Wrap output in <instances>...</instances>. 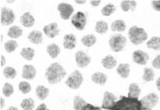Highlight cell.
<instances>
[{
  "label": "cell",
  "instance_id": "cell-35",
  "mask_svg": "<svg viewBox=\"0 0 160 110\" xmlns=\"http://www.w3.org/2000/svg\"><path fill=\"white\" fill-rule=\"evenodd\" d=\"M115 11H116V7H115L114 5L107 4L102 9L101 13L102 15L105 16V17H109L111 14H113Z\"/></svg>",
  "mask_w": 160,
  "mask_h": 110
},
{
  "label": "cell",
  "instance_id": "cell-13",
  "mask_svg": "<svg viewBox=\"0 0 160 110\" xmlns=\"http://www.w3.org/2000/svg\"><path fill=\"white\" fill-rule=\"evenodd\" d=\"M37 74L36 69L33 65H26L23 66V71H22V77L25 79L33 80Z\"/></svg>",
  "mask_w": 160,
  "mask_h": 110
},
{
  "label": "cell",
  "instance_id": "cell-25",
  "mask_svg": "<svg viewBox=\"0 0 160 110\" xmlns=\"http://www.w3.org/2000/svg\"><path fill=\"white\" fill-rule=\"evenodd\" d=\"M49 94V89L43 85H38L36 88V95L38 98L41 100H44Z\"/></svg>",
  "mask_w": 160,
  "mask_h": 110
},
{
  "label": "cell",
  "instance_id": "cell-16",
  "mask_svg": "<svg viewBox=\"0 0 160 110\" xmlns=\"http://www.w3.org/2000/svg\"><path fill=\"white\" fill-rule=\"evenodd\" d=\"M27 38L30 42L35 44H41L43 41L42 33L41 31H38V30H33V31L30 32Z\"/></svg>",
  "mask_w": 160,
  "mask_h": 110
},
{
  "label": "cell",
  "instance_id": "cell-45",
  "mask_svg": "<svg viewBox=\"0 0 160 110\" xmlns=\"http://www.w3.org/2000/svg\"><path fill=\"white\" fill-rule=\"evenodd\" d=\"M0 103H1V106H0V108H1V109H2V108L4 107V105H5L4 98H3L2 97H1V98H0Z\"/></svg>",
  "mask_w": 160,
  "mask_h": 110
},
{
  "label": "cell",
  "instance_id": "cell-14",
  "mask_svg": "<svg viewBox=\"0 0 160 110\" xmlns=\"http://www.w3.org/2000/svg\"><path fill=\"white\" fill-rule=\"evenodd\" d=\"M44 34L49 38H54L59 34V30L58 28V24L56 23H52L47 25L43 29Z\"/></svg>",
  "mask_w": 160,
  "mask_h": 110
},
{
  "label": "cell",
  "instance_id": "cell-5",
  "mask_svg": "<svg viewBox=\"0 0 160 110\" xmlns=\"http://www.w3.org/2000/svg\"><path fill=\"white\" fill-rule=\"evenodd\" d=\"M159 102V96L156 93H150L140 100L142 110H152Z\"/></svg>",
  "mask_w": 160,
  "mask_h": 110
},
{
  "label": "cell",
  "instance_id": "cell-22",
  "mask_svg": "<svg viewBox=\"0 0 160 110\" xmlns=\"http://www.w3.org/2000/svg\"><path fill=\"white\" fill-rule=\"evenodd\" d=\"M136 6H137V2L134 0H124L121 2V8L124 12L134 10L136 8Z\"/></svg>",
  "mask_w": 160,
  "mask_h": 110
},
{
  "label": "cell",
  "instance_id": "cell-48",
  "mask_svg": "<svg viewBox=\"0 0 160 110\" xmlns=\"http://www.w3.org/2000/svg\"><path fill=\"white\" fill-rule=\"evenodd\" d=\"M7 110H19V109H17V108L13 107V106H10V107L8 108V109H7Z\"/></svg>",
  "mask_w": 160,
  "mask_h": 110
},
{
  "label": "cell",
  "instance_id": "cell-23",
  "mask_svg": "<svg viewBox=\"0 0 160 110\" xmlns=\"http://www.w3.org/2000/svg\"><path fill=\"white\" fill-rule=\"evenodd\" d=\"M81 42L86 47H90L96 44V42H97V38H96V36L93 34L86 35V36H84L82 38Z\"/></svg>",
  "mask_w": 160,
  "mask_h": 110
},
{
  "label": "cell",
  "instance_id": "cell-15",
  "mask_svg": "<svg viewBox=\"0 0 160 110\" xmlns=\"http://www.w3.org/2000/svg\"><path fill=\"white\" fill-rule=\"evenodd\" d=\"M63 46L65 49L72 50L75 48L76 46V37L75 35L72 34H66L64 36V43Z\"/></svg>",
  "mask_w": 160,
  "mask_h": 110
},
{
  "label": "cell",
  "instance_id": "cell-30",
  "mask_svg": "<svg viewBox=\"0 0 160 110\" xmlns=\"http://www.w3.org/2000/svg\"><path fill=\"white\" fill-rule=\"evenodd\" d=\"M20 55L27 60H31L34 57V50L31 47H26L22 49Z\"/></svg>",
  "mask_w": 160,
  "mask_h": 110
},
{
  "label": "cell",
  "instance_id": "cell-1",
  "mask_svg": "<svg viewBox=\"0 0 160 110\" xmlns=\"http://www.w3.org/2000/svg\"><path fill=\"white\" fill-rule=\"evenodd\" d=\"M66 75V71L58 63H53L47 68L45 77L48 82L54 84L59 83Z\"/></svg>",
  "mask_w": 160,
  "mask_h": 110
},
{
  "label": "cell",
  "instance_id": "cell-27",
  "mask_svg": "<svg viewBox=\"0 0 160 110\" xmlns=\"http://www.w3.org/2000/svg\"><path fill=\"white\" fill-rule=\"evenodd\" d=\"M47 51L48 53V55H50V57L52 58H56L58 57V55H59L61 51V49L57 44H52L48 46L47 47Z\"/></svg>",
  "mask_w": 160,
  "mask_h": 110
},
{
  "label": "cell",
  "instance_id": "cell-11",
  "mask_svg": "<svg viewBox=\"0 0 160 110\" xmlns=\"http://www.w3.org/2000/svg\"><path fill=\"white\" fill-rule=\"evenodd\" d=\"M115 103H116V96L111 92H105L103 95V103H102V109L111 110Z\"/></svg>",
  "mask_w": 160,
  "mask_h": 110
},
{
  "label": "cell",
  "instance_id": "cell-34",
  "mask_svg": "<svg viewBox=\"0 0 160 110\" xmlns=\"http://www.w3.org/2000/svg\"><path fill=\"white\" fill-rule=\"evenodd\" d=\"M3 74L8 79H12L17 75V71L12 67H6L3 69Z\"/></svg>",
  "mask_w": 160,
  "mask_h": 110
},
{
  "label": "cell",
  "instance_id": "cell-29",
  "mask_svg": "<svg viewBox=\"0 0 160 110\" xmlns=\"http://www.w3.org/2000/svg\"><path fill=\"white\" fill-rule=\"evenodd\" d=\"M155 77V72L152 68H144V74L142 79L145 82H149L153 81Z\"/></svg>",
  "mask_w": 160,
  "mask_h": 110
},
{
  "label": "cell",
  "instance_id": "cell-7",
  "mask_svg": "<svg viewBox=\"0 0 160 110\" xmlns=\"http://www.w3.org/2000/svg\"><path fill=\"white\" fill-rule=\"evenodd\" d=\"M15 20V14L13 11L8 8H1V23L2 25L9 26Z\"/></svg>",
  "mask_w": 160,
  "mask_h": 110
},
{
  "label": "cell",
  "instance_id": "cell-28",
  "mask_svg": "<svg viewBox=\"0 0 160 110\" xmlns=\"http://www.w3.org/2000/svg\"><path fill=\"white\" fill-rule=\"evenodd\" d=\"M147 47L150 49L160 50V37L153 36L147 42Z\"/></svg>",
  "mask_w": 160,
  "mask_h": 110
},
{
  "label": "cell",
  "instance_id": "cell-24",
  "mask_svg": "<svg viewBox=\"0 0 160 110\" xmlns=\"http://www.w3.org/2000/svg\"><path fill=\"white\" fill-rule=\"evenodd\" d=\"M23 34V30L17 26H12L9 28V31H8V36L11 38H19L20 36H22Z\"/></svg>",
  "mask_w": 160,
  "mask_h": 110
},
{
  "label": "cell",
  "instance_id": "cell-3",
  "mask_svg": "<svg viewBox=\"0 0 160 110\" xmlns=\"http://www.w3.org/2000/svg\"><path fill=\"white\" fill-rule=\"evenodd\" d=\"M129 39L134 45H139L148 39V34L143 28L134 26L129 29Z\"/></svg>",
  "mask_w": 160,
  "mask_h": 110
},
{
  "label": "cell",
  "instance_id": "cell-36",
  "mask_svg": "<svg viewBox=\"0 0 160 110\" xmlns=\"http://www.w3.org/2000/svg\"><path fill=\"white\" fill-rule=\"evenodd\" d=\"M4 47L6 52L11 53V52H13L18 47V44L15 41H12L11 40V41H9L6 43H5Z\"/></svg>",
  "mask_w": 160,
  "mask_h": 110
},
{
  "label": "cell",
  "instance_id": "cell-47",
  "mask_svg": "<svg viewBox=\"0 0 160 110\" xmlns=\"http://www.w3.org/2000/svg\"><path fill=\"white\" fill-rule=\"evenodd\" d=\"M76 2V3H77V4H84V3H86V0H83V1H75Z\"/></svg>",
  "mask_w": 160,
  "mask_h": 110
},
{
  "label": "cell",
  "instance_id": "cell-49",
  "mask_svg": "<svg viewBox=\"0 0 160 110\" xmlns=\"http://www.w3.org/2000/svg\"><path fill=\"white\" fill-rule=\"evenodd\" d=\"M7 2H9V3H12V2H14V1H7Z\"/></svg>",
  "mask_w": 160,
  "mask_h": 110
},
{
  "label": "cell",
  "instance_id": "cell-41",
  "mask_svg": "<svg viewBox=\"0 0 160 110\" xmlns=\"http://www.w3.org/2000/svg\"><path fill=\"white\" fill-rule=\"evenodd\" d=\"M152 8L156 11H160V1H152Z\"/></svg>",
  "mask_w": 160,
  "mask_h": 110
},
{
  "label": "cell",
  "instance_id": "cell-8",
  "mask_svg": "<svg viewBox=\"0 0 160 110\" xmlns=\"http://www.w3.org/2000/svg\"><path fill=\"white\" fill-rule=\"evenodd\" d=\"M72 24L77 30H82L86 24V15L82 12H78L72 18Z\"/></svg>",
  "mask_w": 160,
  "mask_h": 110
},
{
  "label": "cell",
  "instance_id": "cell-39",
  "mask_svg": "<svg viewBox=\"0 0 160 110\" xmlns=\"http://www.w3.org/2000/svg\"><path fill=\"white\" fill-rule=\"evenodd\" d=\"M152 65L153 68H156V69H160V55H158L154 60H152Z\"/></svg>",
  "mask_w": 160,
  "mask_h": 110
},
{
  "label": "cell",
  "instance_id": "cell-46",
  "mask_svg": "<svg viewBox=\"0 0 160 110\" xmlns=\"http://www.w3.org/2000/svg\"><path fill=\"white\" fill-rule=\"evenodd\" d=\"M156 86H157L158 90L160 92V77L157 79V81H156Z\"/></svg>",
  "mask_w": 160,
  "mask_h": 110
},
{
  "label": "cell",
  "instance_id": "cell-38",
  "mask_svg": "<svg viewBox=\"0 0 160 110\" xmlns=\"http://www.w3.org/2000/svg\"><path fill=\"white\" fill-rule=\"evenodd\" d=\"M19 90L23 94H27L31 90V86L27 82H21L19 84Z\"/></svg>",
  "mask_w": 160,
  "mask_h": 110
},
{
  "label": "cell",
  "instance_id": "cell-31",
  "mask_svg": "<svg viewBox=\"0 0 160 110\" xmlns=\"http://www.w3.org/2000/svg\"><path fill=\"white\" fill-rule=\"evenodd\" d=\"M86 104H87L86 102L81 96L77 95V96L75 97L74 102H73V106H74V109L76 110H82L86 106Z\"/></svg>",
  "mask_w": 160,
  "mask_h": 110
},
{
  "label": "cell",
  "instance_id": "cell-42",
  "mask_svg": "<svg viewBox=\"0 0 160 110\" xmlns=\"http://www.w3.org/2000/svg\"><path fill=\"white\" fill-rule=\"evenodd\" d=\"M100 2H101V1H100V0H92V1H90L91 6H93V7L98 6L100 4Z\"/></svg>",
  "mask_w": 160,
  "mask_h": 110
},
{
  "label": "cell",
  "instance_id": "cell-18",
  "mask_svg": "<svg viewBox=\"0 0 160 110\" xmlns=\"http://www.w3.org/2000/svg\"><path fill=\"white\" fill-rule=\"evenodd\" d=\"M130 65L128 64H121L117 68V72L123 79H127L130 74Z\"/></svg>",
  "mask_w": 160,
  "mask_h": 110
},
{
  "label": "cell",
  "instance_id": "cell-32",
  "mask_svg": "<svg viewBox=\"0 0 160 110\" xmlns=\"http://www.w3.org/2000/svg\"><path fill=\"white\" fill-rule=\"evenodd\" d=\"M20 106L23 110H33L34 108V101L33 98H25L21 102Z\"/></svg>",
  "mask_w": 160,
  "mask_h": 110
},
{
  "label": "cell",
  "instance_id": "cell-2",
  "mask_svg": "<svg viewBox=\"0 0 160 110\" xmlns=\"http://www.w3.org/2000/svg\"><path fill=\"white\" fill-rule=\"evenodd\" d=\"M111 110H142V104L138 98L121 96V99L115 103Z\"/></svg>",
  "mask_w": 160,
  "mask_h": 110
},
{
  "label": "cell",
  "instance_id": "cell-6",
  "mask_svg": "<svg viewBox=\"0 0 160 110\" xmlns=\"http://www.w3.org/2000/svg\"><path fill=\"white\" fill-rule=\"evenodd\" d=\"M83 82V77L79 71H73L65 82L67 86L72 89H78Z\"/></svg>",
  "mask_w": 160,
  "mask_h": 110
},
{
  "label": "cell",
  "instance_id": "cell-4",
  "mask_svg": "<svg viewBox=\"0 0 160 110\" xmlns=\"http://www.w3.org/2000/svg\"><path fill=\"white\" fill-rule=\"evenodd\" d=\"M127 44V39L121 34H114L110 36L109 45L113 52H120L123 50Z\"/></svg>",
  "mask_w": 160,
  "mask_h": 110
},
{
  "label": "cell",
  "instance_id": "cell-44",
  "mask_svg": "<svg viewBox=\"0 0 160 110\" xmlns=\"http://www.w3.org/2000/svg\"><path fill=\"white\" fill-rule=\"evenodd\" d=\"M6 64V58L3 55H1V67H3Z\"/></svg>",
  "mask_w": 160,
  "mask_h": 110
},
{
  "label": "cell",
  "instance_id": "cell-20",
  "mask_svg": "<svg viewBox=\"0 0 160 110\" xmlns=\"http://www.w3.org/2000/svg\"><path fill=\"white\" fill-rule=\"evenodd\" d=\"M107 77L105 74L102 72H96L92 75V81L96 84L104 85L106 84Z\"/></svg>",
  "mask_w": 160,
  "mask_h": 110
},
{
  "label": "cell",
  "instance_id": "cell-10",
  "mask_svg": "<svg viewBox=\"0 0 160 110\" xmlns=\"http://www.w3.org/2000/svg\"><path fill=\"white\" fill-rule=\"evenodd\" d=\"M76 61L79 68H86L90 63L91 57L82 50H79L76 54Z\"/></svg>",
  "mask_w": 160,
  "mask_h": 110
},
{
  "label": "cell",
  "instance_id": "cell-33",
  "mask_svg": "<svg viewBox=\"0 0 160 110\" xmlns=\"http://www.w3.org/2000/svg\"><path fill=\"white\" fill-rule=\"evenodd\" d=\"M107 30H108V25L106 22L100 20V21L97 22V24H96V32L100 33V34H104L107 31Z\"/></svg>",
  "mask_w": 160,
  "mask_h": 110
},
{
  "label": "cell",
  "instance_id": "cell-17",
  "mask_svg": "<svg viewBox=\"0 0 160 110\" xmlns=\"http://www.w3.org/2000/svg\"><path fill=\"white\" fill-rule=\"evenodd\" d=\"M20 22L25 27H31L34 24V18L30 12H27L21 16Z\"/></svg>",
  "mask_w": 160,
  "mask_h": 110
},
{
  "label": "cell",
  "instance_id": "cell-37",
  "mask_svg": "<svg viewBox=\"0 0 160 110\" xmlns=\"http://www.w3.org/2000/svg\"><path fill=\"white\" fill-rule=\"evenodd\" d=\"M13 86L9 83H5L4 86L2 88V94L6 97H9L13 93Z\"/></svg>",
  "mask_w": 160,
  "mask_h": 110
},
{
  "label": "cell",
  "instance_id": "cell-26",
  "mask_svg": "<svg viewBox=\"0 0 160 110\" xmlns=\"http://www.w3.org/2000/svg\"><path fill=\"white\" fill-rule=\"evenodd\" d=\"M126 29V24L124 23V20H115L114 22L112 23L111 25V30L112 31L115 32H124Z\"/></svg>",
  "mask_w": 160,
  "mask_h": 110
},
{
  "label": "cell",
  "instance_id": "cell-21",
  "mask_svg": "<svg viewBox=\"0 0 160 110\" xmlns=\"http://www.w3.org/2000/svg\"><path fill=\"white\" fill-rule=\"evenodd\" d=\"M141 93V88L137 83H132L129 85L128 97L129 98H138Z\"/></svg>",
  "mask_w": 160,
  "mask_h": 110
},
{
  "label": "cell",
  "instance_id": "cell-12",
  "mask_svg": "<svg viewBox=\"0 0 160 110\" xmlns=\"http://www.w3.org/2000/svg\"><path fill=\"white\" fill-rule=\"evenodd\" d=\"M132 59L134 63L140 65H145L149 59V55L142 50H138L133 52Z\"/></svg>",
  "mask_w": 160,
  "mask_h": 110
},
{
  "label": "cell",
  "instance_id": "cell-50",
  "mask_svg": "<svg viewBox=\"0 0 160 110\" xmlns=\"http://www.w3.org/2000/svg\"><path fill=\"white\" fill-rule=\"evenodd\" d=\"M2 35L1 34V42H2Z\"/></svg>",
  "mask_w": 160,
  "mask_h": 110
},
{
  "label": "cell",
  "instance_id": "cell-19",
  "mask_svg": "<svg viewBox=\"0 0 160 110\" xmlns=\"http://www.w3.org/2000/svg\"><path fill=\"white\" fill-rule=\"evenodd\" d=\"M102 65L106 69H112V68H114L117 65V60L116 59L113 57H112L111 55H107L104 58L102 59L101 60Z\"/></svg>",
  "mask_w": 160,
  "mask_h": 110
},
{
  "label": "cell",
  "instance_id": "cell-9",
  "mask_svg": "<svg viewBox=\"0 0 160 110\" xmlns=\"http://www.w3.org/2000/svg\"><path fill=\"white\" fill-rule=\"evenodd\" d=\"M58 10L60 12V16L63 20H67L70 18L74 12L72 6L68 3H60L58 6Z\"/></svg>",
  "mask_w": 160,
  "mask_h": 110
},
{
  "label": "cell",
  "instance_id": "cell-40",
  "mask_svg": "<svg viewBox=\"0 0 160 110\" xmlns=\"http://www.w3.org/2000/svg\"><path fill=\"white\" fill-rule=\"evenodd\" d=\"M82 110H101V109L99 107H97V106H94L91 104H86V106L83 108Z\"/></svg>",
  "mask_w": 160,
  "mask_h": 110
},
{
  "label": "cell",
  "instance_id": "cell-43",
  "mask_svg": "<svg viewBox=\"0 0 160 110\" xmlns=\"http://www.w3.org/2000/svg\"><path fill=\"white\" fill-rule=\"evenodd\" d=\"M36 110H50L47 108V106H46L44 103H42V104L40 105L38 108H37Z\"/></svg>",
  "mask_w": 160,
  "mask_h": 110
}]
</instances>
